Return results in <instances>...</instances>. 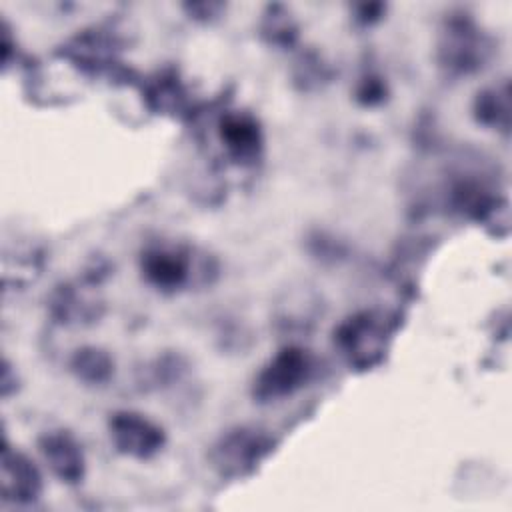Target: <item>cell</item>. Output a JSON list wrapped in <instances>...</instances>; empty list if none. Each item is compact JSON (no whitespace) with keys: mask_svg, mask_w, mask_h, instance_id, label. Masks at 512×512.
Segmentation results:
<instances>
[{"mask_svg":"<svg viewBox=\"0 0 512 512\" xmlns=\"http://www.w3.org/2000/svg\"><path fill=\"white\" fill-rule=\"evenodd\" d=\"M488 46L472 22L458 18L450 20L442 42H440V62L454 74H468L482 66L486 60Z\"/></svg>","mask_w":512,"mask_h":512,"instance_id":"cell-5","label":"cell"},{"mask_svg":"<svg viewBox=\"0 0 512 512\" xmlns=\"http://www.w3.org/2000/svg\"><path fill=\"white\" fill-rule=\"evenodd\" d=\"M312 374V358L298 346L282 348L254 378L252 394L258 402H276L300 390Z\"/></svg>","mask_w":512,"mask_h":512,"instance_id":"cell-2","label":"cell"},{"mask_svg":"<svg viewBox=\"0 0 512 512\" xmlns=\"http://www.w3.org/2000/svg\"><path fill=\"white\" fill-rule=\"evenodd\" d=\"M110 440L118 452L146 460L158 454L166 442L164 432L152 420L136 412H114L108 420Z\"/></svg>","mask_w":512,"mask_h":512,"instance_id":"cell-4","label":"cell"},{"mask_svg":"<svg viewBox=\"0 0 512 512\" xmlns=\"http://www.w3.org/2000/svg\"><path fill=\"white\" fill-rule=\"evenodd\" d=\"M40 454L48 468L66 484H78L84 478V454L78 440L68 430H50L38 440Z\"/></svg>","mask_w":512,"mask_h":512,"instance_id":"cell-6","label":"cell"},{"mask_svg":"<svg viewBox=\"0 0 512 512\" xmlns=\"http://www.w3.org/2000/svg\"><path fill=\"white\" fill-rule=\"evenodd\" d=\"M2 500L14 504H30L40 496L42 480L36 466L6 442L2 448Z\"/></svg>","mask_w":512,"mask_h":512,"instance_id":"cell-7","label":"cell"},{"mask_svg":"<svg viewBox=\"0 0 512 512\" xmlns=\"http://www.w3.org/2000/svg\"><path fill=\"white\" fill-rule=\"evenodd\" d=\"M70 366L76 378L88 384H104L114 372V360L108 356V352L94 346L76 350Z\"/></svg>","mask_w":512,"mask_h":512,"instance_id":"cell-11","label":"cell"},{"mask_svg":"<svg viewBox=\"0 0 512 512\" xmlns=\"http://www.w3.org/2000/svg\"><path fill=\"white\" fill-rule=\"evenodd\" d=\"M220 138L228 154L238 162L256 158L262 146V134H260L258 122L244 112H232L222 118Z\"/></svg>","mask_w":512,"mask_h":512,"instance_id":"cell-9","label":"cell"},{"mask_svg":"<svg viewBox=\"0 0 512 512\" xmlns=\"http://www.w3.org/2000/svg\"><path fill=\"white\" fill-rule=\"evenodd\" d=\"M388 328L382 316L360 312L350 316L334 332V344L358 368H368L380 360L386 346Z\"/></svg>","mask_w":512,"mask_h":512,"instance_id":"cell-3","label":"cell"},{"mask_svg":"<svg viewBox=\"0 0 512 512\" xmlns=\"http://www.w3.org/2000/svg\"><path fill=\"white\" fill-rule=\"evenodd\" d=\"M382 82L376 80V78H366L364 84H362V90H360V96L364 98L366 104H372V102H380L382 100Z\"/></svg>","mask_w":512,"mask_h":512,"instance_id":"cell-14","label":"cell"},{"mask_svg":"<svg viewBox=\"0 0 512 512\" xmlns=\"http://www.w3.org/2000/svg\"><path fill=\"white\" fill-rule=\"evenodd\" d=\"M142 272L158 290H178L190 278L188 252L176 246H154L142 254Z\"/></svg>","mask_w":512,"mask_h":512,"instance_id":"cell-8","label":"cell"},{"mask_svg":"<svg viewBox=\"0 0 512 512\" xmlns=\"http://www.w3.org/2000/svg\"><path fill=\"white\" fill-rule=\"evenodd\" d=\"M100 304L78 292L76 286H62L52 296V312L62 322H84L98 316Z\"/></svg>","mask_w":512,"mask_h":512,"instance_id":"cell-12","label":"cell"},{"mask_svg":"<svg viewBox=\"0 0 512 512\" xmlns=\"http://www.w3.org/2000/svg\"><path fill=\"white\" fill-rule=\"evenodd\" d=\"M268 30L272 32V40L274 42H284V44L288 42L290 44V40L294 36V26H292V22H290V18L286 14L272 16Z\"/></svg>","mask_w":512,"mask_h":512,"instance_id":"cell-13","label":"cell"},{"mask_svg":"<svg viewBox=\"0 0 512 512\" xmlns=\"http://www.w3.org/2000/svg\"><path fill=\"white\" fill-rule=\"evenodd\" d=\"M474 114L478 122L488 128L506 132L510 126V90L508 84L490 86L478 92L474 102Z\"/></svg>","mask_w":512,"mask_h":512,"instance_id":"cell-10","label":"cell"},{"mask_svg":"<svg viewBox=\"0 0 512 512\" xmlns=\"http://www.w3.org/2000/svg\"><path fill=\"white\" fill-rule=\"evenodd\" d=\"M272 438L260 428L238 426L224 432L212 446L208 458L222 478H244L268 456Z\"/></svg>","mask_w":512,"mask_h":512,"instance_id":"cell-1","label":"cell"}]
</instances>
